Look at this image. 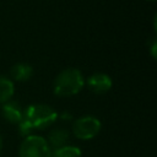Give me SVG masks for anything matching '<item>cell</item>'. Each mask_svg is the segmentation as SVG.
Wrapping results in <instances>:
<instances>
[{
	"mask_svg": "<svg viewBox=\"0 0 157 157\" xmlns=\"http://www.w3.org/2000/svg\"><path fill=\"white\" fill-rule=\"evenodd\" d=\"M85 86V77L76 67H67L60 71L53 82V92L58 97H72L81 92Z\"/></svg>",
	"mask_w": 157,
	"mask_h": 157,
	"instance_id": "2",
	"label": "cell"
},
{
	"mask_svg": "<svg viewBox=\"0 0 157 157\" xmlns=\"http://www.w3.org/2000/svg\"><path fill=\"white\" fill-rule=\"evenodd\" d=\"M59 118L58 112L44 103H36L25 108L23 118L17 124L18 132L21 136L26 137L33 134L34 130H44L53 125Z\"/></svg>",
	"mask_w": 157,
	"mask_h": 157,
	"instance_id": "1",
	"label": "cell"
},
{
	"mask_svg": "<svg viewBox=\"0 0 157 157\" xmlns=\"http://www.w3.org/2000/svg\"><path fill=\"white\" fill-rule=\"evenodd\" d=\"M23 113H25V108L21 105L20 102L15 99H10L4 104H1V115L10 124L17 125L23 118Z\"/></svg>",
	"mask_w": 157,
	"mask_h": 157,
	"instance_id": "6",
	"label": "cell"
},
{
	"mask_svg": "<svg viewBox=\"0 0 157 157\" xmlns=\"http://www.w3.org/2000/svg\"><path fill=\"white\" fill-rule=\"evenodd\" d=\"M45 140L53 151V150H56V148L63 147L65 145H69L70 134H69V130H66L64 128H55V129L49 131Z\"/></svg>",
	"mask_w": 157,
	"mask_h": 157,
	"instance_id": "7",
	"label": "cell"
},
{
	"mask_svg": "<svg viewBox=\"0 0 157 157\" xmlns=\"http://www.w3.org/2000/svg\"><path fill=\"white\" fill-rule=\"evenodd\" d=\"M18 157H52V148L45 137L31 134L23 137L18 148Z\"/></svg>",
	"mask_w": 157,
	"mask_h": 157,
	"instance_id": "3",
	"label": "cell"
},
{
	"mask_svg": "<svg viewBox=\"0 0 157 157\" xmlns=\"http://www.w3.org/2000/svg\"><path fill=\"white\" fill-rule=\"evenodd\" d=\"M146 1H156V0H146Z\"/></svg>",
	"mask_w": 157,
	"mask_h": 157,
	"instance_id": "13",
	"label": "cell"
},
{
	"mask_svg": "<svg viewBox=\"0 0 157 157\" xmlns=\"http://www.w3.org/2000/svg\"><path fill=\"white\" fill-rule=\"evenodd\" d=\"M2 146H4V142H2V137H1V135H0V153H1V151H2Z\"/></svg>",
	"mask_w": 157,
	"mask_h": 157,
	"instance_id": "12",
	"label": "cell"
},
{
	"mask_svg": "<svg viewBox=\"0 0 157 157\" xmlns=\"http://www.w3.org/2000/svg\"><path fill=\"white\" fill-rule=\"evenodd\" d=\"M15 93V85L13 81L9 76H0V105L5 102L12 99Z\"/></svg>",
	"mask_w": 157,
	"mask_h": 157,
	"instance_id": "9",
	"label": "cell"
},
{
	"mask_svg": "<svg viewBox=\"0 0 157 157\" xmlns=\"http://www.w3.org/2000/svg\"><path fill=\"white\" fill-rule=\"evenodd\" d=\"M52 157H82L81 148L74 145H65L52 151Z\"/></svg>",
	"mask_w": 157,
	"mask_h": 157,
	"instance_id": "10",
	"label": "cell"
},
{
	"mask_svg": "<svg viewBox=\"0 0 157 157\" xmlns=\"http://www.w3.org/2000/svg\"><path fill=\"white\" fill-rule=\"evenodd\" d=\"M85 85H87V87L93 93L103 94L112 88L113 81H112V77L104 72H94L90 75L87 80H85Z\"/></svg>",
	"mask_w": 157,
	"mask_h": 157,
	"instance_id": "5",
	"label": "cell"
},
{
	"mask_svg": "<svg viewBox=\"0 0 157 157\" xmlns=\"http://www.w3.org/2000/svg\"><path fill=\"white\" fill-rule=\"evenodd\" d=\"M33 67L28 63H16L10 69V78L17 82H26L33 76Z\"/></svg>",
	"mask_w": 157,
	"mask_h": 157,
	"instance_id": "8",
	"label": "cell"
},
{
	"mask_svg": "<svg viewBox=\"0 0 157 157\" xmlns=\"http://www.w3.org/2000/svg\"><path fill=\"white\" fill-rule=\"evenodd\" d=\"M101 129H102L101 120L94 115L87 114L74 120L71 131L74 136L78 140H91L101 132Z\"/></svg>",
	"mask_w": 157,
	"mask_h": 157,
	"instance_id": "4",
	"label": "cell"
},
{
	"mask_svg": "<svg viewBox=\"0 0 157 157\" xmlns=\"http://www.w3.org/2000/svg\"><path fill=\"white\" fill-rule=\"evenodd\" d=\"M151 55L153 58H156V40L152 42V47H151Z\"/></svg>",
	"mask_w": 157,
	"mask_h": 157,
	"instance_id": "11",
	"label": "cell"
}]
</instances>
